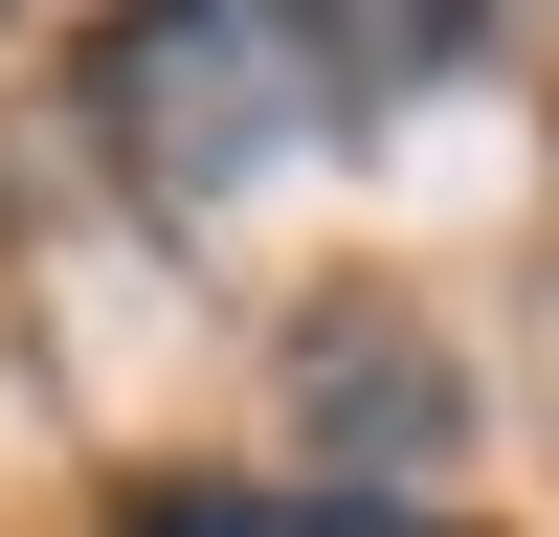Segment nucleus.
Masks as SVG:
<instances>
[{
    "label": "nucleus",
    "mask_w": 559,
    "mask_h": 537,
    "mask_svg": "<svg viewBox=\"0 0 559 537\" xmlns=\"http://www.w3.org/2000/svg\"><path fill=\"white\" fill-rule=\"evenodd\" d=\"M515 0H112L90 45V134H112L134 202H224V179L313 157V134H381L403 90H448Z\"/></svg>",
    "instance_id": "nucleus-1"
},
{
    "label": "nucleus",
    "mask_w": 559,
    "mask_h": 537,
    "mask_svg": "<svg viewBox=\"0 0 559 537\" xmlns=\"http://www.w3.org/2000/svg\"><path fill=\"white\" fill-rule=\"evenodd\" d=\"M134 537H448L403 492H134Z\"/></svg>",
    "instance_id": "nucleus-2"
}]
</instances>
